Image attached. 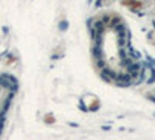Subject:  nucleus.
Here are the masks:
<instances>
[{
  "label": "nucleus",
  "instance_id": "nucleus-1",
  "mask_svg": "<svg viewBox=\"0 0 155 140\" xmlns=\"http://www.w3.org/2000/svg\"><path fill=\"white\" fill-rule=\"evenodd\" d=\"M93 53L99 69L110 80L132 83L138 73V62L134 56L127 28L121 19L106 17L93 31Z\"/></svg>",
  "mask_w": 155,
  "mask_h": 140
},
{
  "label": "nucleus",
  "instance_id": "nucleus-2",
  "mask_svg": "<svg viewBox=\"0 0 155 140\" xmlns=\"http://www.w3.org/2000/svg\"><path fill=\"white\" fill-rule=\"evenodd\" d=\"M121 2L130 9H141L149 3V0H121Z\"/></svg>",
  "mask_w": 155,
  "mask_h": 140
}]
</instances>
